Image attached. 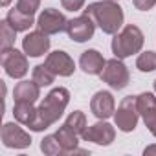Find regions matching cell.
<instances>
[{"instance_id": "1", "label": "cell", "mask_w": 156, "mask_h": 156, "mask_svg": "<svg viewBox=\"0 0 156 156\" xmlns=\"http://www.w3.org/2000/svg\"><path fill=\"white\" fill-rule=\"evenodd\" d=\"M70 103V92L62 87L59 88H53L44 99L42 103L37 107V112H35V119L30 123V129L33 132H41V130H46L48 127H51L55 121H59V118L62 116L64 108L68 107Z\"/></svg>"}, {"instance_id": "2", "label": "cell", "mask_w": 156, "mask_h": 156, "mask_svg": "<svg viewBox=\"0 0 156 156\" xmlns=\"http://www.w3.org/2000/svg\"><path fill=\"white\" fill-rule=\"evenodd\" d=\"M85 15H88L96 22V26H99L101 31L108 35H116L118 30L123 26V9L116 0L94 2L85 9Z\"/></svg>"}, {"instance_id": "3", "label": "cell", "mask_w": 156, "mask_h": 156, "mask_svg": "<svg viewBox=\"0 0 156 156\" xmlns=\"http://www.w3.org/2000/svg\"><path fill=\"white\" fill-rule=\"evenodd\" d=\"M143 33L138 26L129 24L112 39V53L118 59H127L132 53H138L143 48Z\"/></svg>"}, {"instance_id": "4", "label": "cell", "mask_w": 156, "mask_h": 156, "mask_svg": "<svg viewBox=\"0 0 156 156\" xmlns=\"http://www.w3.org/2000/svg\"><path fill=\"white\" fill-rule=\"evenodd\" d=\"M138 118H140V112H138V105H136V98L134 96H127L121 99L118 110L114 112V121H116V127L121 130V132H132L138 125Z\"/></svg>"}, {"instance_id": "5", "label": "cell", "mask_w": 156, "mask_h": 156, "mask_svg": "<svg viewBox=\"0 0 156 156\" xmlns=\"http://www.w3.org/2000/svg\"><path fill=\"white\" fill-rule=\"evenodd\" d=\"M99 75H101V79L114 90H123L129 85V81H130V73H129L127 66L118 57L108 59L105 62V68H103V72Z\"/></svg>"}, {"instance_id": "6", "label": "cell", "mask_w": 156, "mask_h": 156, "mask_svg": "<svg viewBox=\"0 0 156 156\" xmlns=\"http://www.w3.org/2000/svg\"><path fill=\"white\" fill-rule=\"evenodd\" d=\"M0 61H2V66L6 70V73L13 79H20L28 73V59L22 51L15 50V48H8L2 50V55H0Z\"/></svg>"}, {"instance_id": "7", "label": "cell", "mask_w": 156, "mask_h": 156, "mask_svg": "<svg viewBox=\"0 0 156 156\" xmlns=\"http://www.w3.org/2000/svg\"><path fill=\"white\" fill-rule=\"evenodd\" d=\"M94 31H96V22L85 13L81 17H77V19L68 20V24H66V33L75 42L90 41L94 37Z\"/></svg>"}, {"instance_id": "8", "label": "cell", "mask_w": 156, "mask_h": 156, "mask_svg": "<svg viewBox=\"0 0 156 156\" xmlns=\"http://www.w3.org/2000/svg\"><path fill=\"white\" fill-rule=\"evenodd\" d=\"M66 24H68L66 17H64L61 11L53 9V8L44 9V11L39 15V19H37L39 30L44 31L46 35H55V33L66 31Z\"/></svg>"}, {"instance_id": "9", "label": "cell", "mask_w": 156, "mask_h": 156, "mask_svg": "<svg viewBox=\"0 0 156 156\" xmlns=\"http://www.w3.org/2000/svg\"><path fill=\"white\" fill-rule=\"evenodd\" d=\"M85 141H92V143H96V145H110L112 141H114V138H116V130H114V127L110 125V123H107V121H98V123H94V125H90V127H87V130L83 132V136H81Z\"/></svg>"}, {"instance_id": "10", "label": "cell", "mask_w": 156, "mask_h": 156, "mask_svg": "<svg viewBox=\"0 0 156 156\" xmlns=\"http://www.w3.org/2000/svg\"><path fill=\"white\" fill-rule=\"evenodd\" d=\"M0 136H2L4 145L9 149H26L31 145V136L26 130H22L17 123H4Z\"/></svg>"}, {"instance_id": "11", "label": "cell", "mask_w": 156, "mask_h": 156, "mask_svg": "<svg viewBox=\"0 0 156 156\" xmlns=\"http://www.w3.org/2000/svg\"><path fill=\"white\" fill-rule=\"evenodd\" d=\"M44 64L55 73V75H61V77H70L75 70V64H73V59L62 51V50H57V51H51L48 53Z\"/></svg>"}, {"instance_id": "12", "label": "cell", "mask_w": 156, "mask_h": 156, "mask_svg": "<svg viewBox=\"0 0 156 156\" xmlns=\"http://www.w3.org/2000/svg\"><path fill=\"white\" fill-rule=\"evenodd\" d=\"M22 50L30 57H41V55H44L50 50V39L41 30L31 31V33H28L22 39Z\"/></svg>"}, {"instance_id": "13", "label": "cell", "mask_w": 156, "mask_h": 156, "mask_svg": "<svg viewBox=\"0 0 156 156\" xmlns=\"http://www.w3.org/2000/svg\"><path fill=\"white\" fill-rule=\"evenodd\" d=\"M90 110L96 118L99 119H107L110 116H114L116 112V103H114V96L107 90H99L94 94L92 101H90Z\"/></svg>"}, {"instance_id": "14", "label": "cell", "mask_w": 156, "mask_h": 156, "mask_svg": "<svg viewBox=\"0 0 156 156\" xmlns=\"http://www.w3.org/2000/svg\"><path fill=\"white\" fill-rule=\"evenodd\" d=\"M105 62L107 61L103 59V55L98 50H87L79 57V66L88 75H99L105 68Z\"/></svg>"}, {"instance_id": "15", "label": "cell", "mask_w": 156, "mask_h": 156, "mask_svg": "<svg viewBox=\"0 0 156 156\" xmlns=\"http://www.w3.org/2000/svg\"><path fill=\"white\" fill-rule=\"evenodd\" d=\"M41 96V87L35 81H20L13 90L15 103H35Z\"/></svg>"}, {"instance_id": "16", "label": "cell", "mask_w": 156, "mask_h": 156, "mask_svg": "<svg viewBox=\"0 0 156 156\" xmlns=\"http://www.w3.org/2000/svg\"><path fill=\"white\" fill-rule=\"evenodd\" d=\"M55 136H57V140L61 141V145L64 147V154H72V152L77 149V143H79V141H77V138H79V136H77L68 125H62V127L55 132Z\"/></svg>"}, {"instance_id": "17", "label": "cell", "mask_w": 156, "mask_h": 156, "mask_svg": "<svg viewBox=\"0 0 156 156\" xmlns=\"http://www.w3.org/2000/svg\"><path fill=\"white\" fill-rule=\"evenodd\" d=\"M6 20L17 30V31H28L33 26V15H26L20 9H11L6 17Z\"/></svg>"}, {"instance_id": "18", "label": "cell", "mask_w": 156, "mask_h": 156, "mask_svg": "<svg viewBox=\"0 0 156 156\" xmlns=\"http://www.w3.org/2000/svg\"><path fill=\"white\" fill-rule=\"evenodd\" d=\"M35 112H37V108H33V103H15V107H13L15 119L26 127H30V123L35 119Z\"/></svg>"}, {"instance_id": "19", "label": "cell", "mask_w": 156, "mask_h": 156, "mask_svg": "<svg viewBox=\"0 0 156 156\" xmlns=\"http://www.w3.org/2000/svg\"><path fill=\"white\" fill-rule=\"evenodd\" d=\"M136 105H138V112L141 118H145L147 114L156 110V98L151 92H143L140 96H136Z\"/></svg>"}, {"instance_id": "20", "label": "cell", "mask_w": 156, "mask_h": 156, "mask_svg": "<svg viewBox=\"0 0 156 156\" xmlns=\"http://www.w3.org/2000/svg\"><path fill=\"white\" fill-rule=\"evenodd\" d=\"M55 79V73L46 66V64H37L33 68V81L39 87H50Z\"/></svg>"}, {"instance_id": "21", "label": "cell", "mask_w": 156, "mask_h": 156, "mask_svg": "<svg viewBox=\"0 0 156 156\" xmlns=\"http://www.w3.org/2000/svg\"><path fill=\"white\" fill-rule=\"evenodd\" d=\"M64 125H68L77 136H83V132L87 130V118H85V114H83L81 110H75V112H72V114L66 118Z\"/></svg>"}, {"instance_id": "22", "label": "cell", "mask_w": 156, "mask_h": 156, "mask_svg": "<svg viewBox=\"0 0 156 156\" xmlns=\"http://www.w3.org/2000/svg\"><path fill=\"white\" fill-rule=\"evenodd\" d=\"M15 35H17V30H15L8 20H2V22H0V46H2V50L13 48V44H15Z\"/></svg>"}, {"instance_id": "23", "label": "cell", "mask_w": 156, "mask_h": 156, "mask_svg": "<svg viewBox=\"0 0 156 156\" xmlns=\"http://www.w3.org/2000/svg\"><path fill=\"white\" fill-rule=\"evenodd\" d=\"M41 151L46 156H57V154H64V147L61 145V141L57 140V136H44V140L41 141Z\"/></svg>"}, {"instance_id": "24", "label": "cell", "mask_w": 156, "mask_h": 156, "mask_svg": "<svg viewBox=\"0 0 156 156\" xmlns=\"http://www.w3.org/2000/svg\"><path fill=\"white\" fill-rule=\"evenodd\" d=\"M136 68L140 72H154L156 70V51H143L136 59Z\"/></svg>"}, {"instance_id": "25", "label": "cell", "mask_w": 156, "mask_h": 156, "mask_svg": "<svg viewBox=\"0 0 156 156\" xmlns=\"http://www.w3.org/2000/svg\"><path fill=\"white\" fill-rule=\"evenodd\" d=\"M39 6H41V0H19L17 2V9H20L26 15H35Z\"/></svg>"}, {"instance_id": "26", "label": "cell", "mask_w": 156, "mask_h": 156, "mask_svg": "<svg viewBox=\"0 0 156 156\" xmlns=\"http://www.w3.org/2000/svg\"><path fill=\"white\" fill-rule=\"evenodd\" d=\"M61 4L66 11H79L85 6V0H61Z\"/></svg>"}, {"instance_id": "27", "label": "cell", "mask_w": 156, "mask_h": 156, "mask_svg": "<svg viewBox=\"0 0 156 156\" xmlns=\"http://www.w3.org/2000/svg\"><path fill=\"white\" fill-rule=\"evenodd\" d=\"M156 6V0H134V8L140 11H149Z\"/></svg>"}, {"instance_id": "28", "label": "cell", "mask_w": 156, "mask_h": 156, "mask_svg": "<svg viewBox=\"0 0 156 156\" xmlns=\"http://www.w3.org/2000/svg\"><path fill=\"white\" fill-rule=\"evenodd\" d=\"M143 154H145V156H151V154H156V145H151V147H147V149L143 151Z\"/></svg>"}, {"instance_id": "29", "label": "cell", "mask_w": 156, "mask_h": 156, "mask_svg": "<svg viewBox=\"0 0 156 156\" xmlns=\"http://www.w3.org/2000/svg\"><path fill=\"white\" fill-rule=\"evenodd\" d=\"M9 2H11V0H0V6H2V8H8Z\"/></svg>"}, {"instance_id": "30", "label": "cell", "mask_w": 156, "mask_h": 156, "mask_svg": "<svg viewBox=\"0 0 156 156\" xmlns=\"http://www.w3.org/2000/svg\"><path fill=\"white\" fill-rule=\"evenodd\" d=\"M151 134H152V136H154V138H156V129H154V130H152V132H151Z\"/></svg>"}, {"instance_id": "31", "label": "cell", "mask_w": 156, "mask_h": 156, "mask_svg": "<svg viewBox=\"0 0 156 156\" xmlns=\"http://www.w3.org/2000/svg\"><path fill=\"white\" fill-rule=\"evenodd\" d=\"M154 92H156V79H154Z\"/></svg>"}]
</instances>
